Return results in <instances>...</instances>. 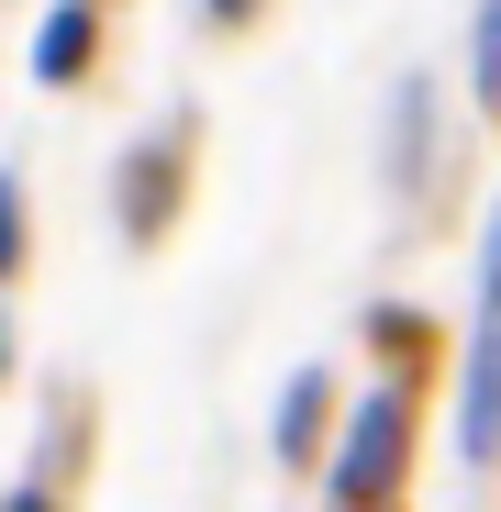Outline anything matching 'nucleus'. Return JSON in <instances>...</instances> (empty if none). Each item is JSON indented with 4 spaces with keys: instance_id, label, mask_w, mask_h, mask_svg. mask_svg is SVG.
Segmentation results:
<instances>
[{
    "instance_id": "obj_1",
    "label": "nucleus",
    "mask_w": 501,
    "mask_h": 512,
    "mask_svg": "<svg viewBox=\"0 0 501 512\" xmlns=\"http://www.w3.org/2000/svg\"><path fill=\"white\" fill-rule=\"evenodd\" d=\"M78 45H90V23H78V12H67V23H56V34H45V67H56V78H67V67H78Z\"/></svg>"
},
{
    "instance_id": "obj_2",
    "label": "nucleus",
    "mask_w": 501,
    "mask_h": 512,
    "mask_svg": "<svg viewBox=\"0 0 501 512\" xmlns=\"http://www.w3.org/2000/svg\"><path fill=\"white\" fill-rule=\"evenodd\" d=\"M479 78H490V101H501V12H490V67Z\"/></svg>"
},
{
    "instance_id": "obj_3",
    "label": "nucleus",
    "mask_w": 501,
    "mask_h": 512,
    "mask_svg": "<svg viewBox=\"0 0 501 512\" xmlns=\"http://www.w3.org/2000/svg\"><path fill=\"white\" fill-rule=\"evenodd\" d=\"M12 245H23V234H12V190H0V268H12Z\"/></svg>"
},
{
    "instance_id": "obj_4",
    "label": "nucleus",
    "mask_w": 501,
    "mask_h": 512,
    "mask_svg": "<svg viewBox=\"0 0 501 512\" xmlns=\"http://www.w3.org/2000/svg\"><path fill=\"white\" fill-rule=\"evenodd\" d=\"M23 512H45V501H23Z\"/></svg>"
},
{
    "instance_id": "obj_5",
    "label": "nucleus",
    "mask_w": 501,
    "mask_h": 512,
    "mask_svg": "<svg viewBox=\"0 0 501 512\" xmlns=\"http://www.w3.org/2000/svg\"><path fill=\"white\" fill-rule=\"evenodd\" d=\"M223 12H234V0H223Z\"/></svg>"
}]
</instances>
